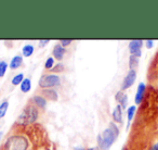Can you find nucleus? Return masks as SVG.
I'll use <instances>...</instances> for the list:
<instances>
[{
	"mask_svg": "<svg viewBox=\"0 0 158 150\" xmlns=\"http://www.w3.org/2000/svg\"><path fill=\"white\" fill-rule=\"evenodd\" d=\"M118 135H119V128L116 126V124L110 122V126L106 130H104L103 134L98 136L99 147L102 150H108L112 147L113 143H115Z\"/></svg>",
	"mask_w": 158,
	"mask_h": 150,
	"instance_id": "nucleus-1",
	"label": "nucleus"
},
{
	"mask_svg": "<svg viewBox=\"0 0 158 150\" xmlns=\"http://www.w3.org/2000/svg\"><path fill=\"white\" fill-rule=\"evenodd\" d=\"M28 140L22 135H13L9 137L3 146V150H27Z\"/></svg>",
	"mask_w": 158,
	"mask_h": 150,
	"instance_id": "nucleus-2",
	"label": "nucleus"
},
{
	"mask_svg": "<svg viewBox=\"0 0 158 150\" xmlns=\"http://www.w3.org/2000/svg\"><path fill=\"white\" fill-rule=\"evenodd\" d=\"M37 117H38L37 109H36L34 106L28 104V106L24 109V111H23L22 114L20 115V117H19V122H20V123H23V124L34 123V122H36Z\"/></svg>",
	"mask_w": 158,
	"mask_h": 150,
	"instance_id": "nucleus-3",
	"label": "nucleus"
},
{
	"mask_svg": "<svg viewBox=\"0 0 158 150\" xmlns=\"http://www.w3.org/2000/svg\"><path fill=\"white\" fill-rule=\"evenodd\" d=\"M39 86L41 88H51V87L59 86L61 84L60 77L56 74H47L41 76V78L39 80Z\"/></svg>",
	"mask_w": 158,
	"mask_h": 150,
	"instance_id": "nucleus-4",
	"label": "nucleus"
},
{
	"mask_svg": "<svg viewBox=\"0 0 158 150\" xmlns=\"http://www.w3.org/2000/svg\"><path fill=\"white\" fill-rule=\"evenodd\" d=\"M144 42L141 39H133L129 42V51L131 55L140 58L142 55V47Z\"/></svg>",
	"mask_w": 158,
	"mask_h": 150,
	"instance_id": "nucleus-5",
	"label": "nucleus"
},
{
	"mask_svg": "<svg viewBox=\"0 0 158 150\" xmlns=\"http://www.w3.org/2000/svg\"><path fill=\"white\" fill-rule=\"evenodd\" d=\"M136 80V71L135 70H130L128 74L126 75V77L123 78V84H121V90H126L129 87H131L134 84Z\"/></svg>",
	"mask_w": 158,
	"mask_h": 150,
	"instance_id": "nucleus-6",
	"label": "nucleus"
},
{
	"mask_svg": "<svg viewBox=\"0 0 158 150\" xmlns=\"http://www.w3.org/2000/svg\"><path fill=\"white\" fill-rule=\"evenodd\" d=\"M145 89H146V86H145L144 83H140L139 86H138V89H136L135 98H134V102H135V104H142L143 97H144V94H145Z\"/></svg>",
	"mask_w": 158,
	"mask_h": 150,
	"instance_id": "nucleus-7",
	"label": "nucleus"
},
{
	"mask_svg": "<svg viewBox=\"0 0 158 150\" xmlns=\"http://www.w3.org/2000/svg\"><path fill=\"white\" fill-rule=\"evenodd\" d=\"M42 96L44 98H47L49 100H52V101H56L57 98H59V95H57L56 90L53 88H47L42 90Z\"/></svg>",
	"mask_w": 158,
	"mask_h": 150,
	"instance_id": "nucleus-8",
	"label": "nucleus"
},
{
	"mask_svg": "<svg viewBox=\"0 0 158 150\" xmlns=\"http://www.w3.org/2000/svg\"><path fill=\"white\" fill-rule=\"evenodd\" d=\"M66 52V50H65V48L64 47H62L61 45H55L54 46V48H53V51H52V53H53V57L55 58L56 60H59V61H61L62 59L64 58V53Z\"/></svg>",
	"mask_w": 158,
	"mask_h": 150,
	"instance_id": "nucleus-9",
	"label": "nucleus"
},
{
	"mask_svg": "<svg viewBox=\"0 0 158 150\" xmlns=\"http://www.w3.org/2000/svg\"><path fill=\"white\" fill-rule=\"evenodd\" d=\"M113 120L116 123H123V108L120 104H117L113 111Z\"/></svg>",
	"mask_w": 158,
	"mask_h": 150,
	"instance_id": "nucleus-10",
	"label": "nucleus"
},
{
	"mask_svg": "<svg viewBox=\"0 0 158 150\" xmlns=\"http://www.w3.org/2000/svg\"><path fill=\"white\" fill-rule=\"evenodd\" d=\"M22 63H23V57L20 55H15V57L12 58V60L10 61L9 66L11 70H16V68H19L21 65H22Z\"/></svg>",
	"mask_w": 158,
	"mask_h": 150,
	"instance_id": "nucleus-11",
	"label": "nucleus"
},
{
	"mask_svg": "<svg viewBox=\"0 0 158 150\" xmlns=\"http://www.w3.org/2000/svg\"><path fill=\"white\" fill-rule=\"evenodd\" d=\"M33 101H34V104L37 107H39V108H44V107L47 106V99L42 97V96H39V95L34 96Z\"/></svg>",
	"mask_w": 158,
	"mask_h": 150,
	"instance_id": "nucleus-12",
	"label": "nucleus"
},
{
	"mask_svg": "<svg viewBox=\"0 0 158 150\" xmlns=\"http://www.w3.org/2000/svg\"><path fill=\"white\" fill-rule=\"evenodd\" d=\"M34 50H35V49H34L33 45L27 44V45H25V46L22 48V53H23V55H24V57L28 58V57H31V55L34 53Z\"/></svg>",
	"mask_w": 158,
	"mask_h": 150,
	"instance_id": "nucleus-13",
	"label": "nucleus"
},
{
	"mask_svg": "<svg viewBox=\"0 0 158 150\" xmlns=\"http://www.w3.org/2000/svg\"><path fill=\"white\" fill-rule=\"evenodd\" d=\"M21 86V90L23 93H28L29 90L31 89V82L29 78H24L22 82V84L20 85Z\"/></svg>",
	"mask_w": 158,
	"mask_h": 150,
	"instance_id": "nucleus-14",
	"label": "nucleus"
},
{
	"mask_svg": "<svg viewBox=\"0 0 158 150\" xmlns=\"http://www.w3.org/2000/svg\"><path fill=\"white\" fill-rule=\"evenodd\" d=\"M135 110H136V107L135 106H131L127 109V117H128V125H127V128H129V125H130V122L132 121L134 117V113H135Z\"/></svg>",
	"mask_w": 158,
	"mask_h": 150,
	"instance_id": "nucleus-15",
	"label": "nucleus"
},
{
	"mask_svg": "<svg viewBox=\"0 0 158 150\" xmlns=\"http://www.w3.org/2000/svg\"><path fill=\"white\" fill-rule=\"evenodd\" d=\"M8 108H9V102H8L7 100H5V101H2L0 104V119H2L6 115V113H7V111H8Z\"/></svg>",
	"mask_w": 158,
	"mask_h": 150,
	"instance_id": "nucleus-16",
	"label": "nucleus"
},
{
	"mask_svg": "<svg viewBox=\"0 0 158 150\" xmlns=\"http://www.w3.org/2000/svg\"><path fill=\"white\" fill-rule=\"evenodd\" d=\"M23 80H24V75H23V73H20V74H16L15 76L12 78L11 83H12V85H14V86H18V85L22 84Z\"/></svg>",
	"mask_w": 158,
	"mask_h": 150,
	"instance_id": "nucleus-17",
	"label": "nucleus"
},
{
	"mask_svg": "<svg viewBox=\"0 0 158 150\" xmlns=\"http://www.w3.org/2000/svg\"><path fill=\"white\" fill-rule=\"evenodd\" d=\"M139 64V58L133 57V55H130L129 58V66H130V70H134L135 66H138Z\"/></svg>",
	"mask_w": 158,
	"mask_h": 150,
	"instance_id": "nucleus-18",
	"label": "nucleus"
},
{
	"mask_svg": "<svg viewBox=\"0 0 158 150\" xmlns=\"http://www.w3.org/2000/svg\"><path fill=\"white\" fill-rule=\"evenodd\" d=\"M53 66H54V58L53 57H49L46 60V63H44V68L46 70H52Z\"/></svg>",
	"mask_w": 158,
	"mask_h": 150,
	"instance_id": "nucleus-19",
	"label": "nucleus"
},
{
	"mask_svg": "<svg viewBox=\"0 0 158 150\" xmlns=\"http://www.w3.org/2000/svg\"><path fill=\"white\" fill-rule=\"evenodd\" d=\"M8 68V63L6 61H0V77H3L6 74V71Z\"/></svg>",
	"mask_w": 158,
	"mask_h": 150,
	"instance_id": "nucleus-20",
	"label": "nucleus"
},
{
	"mask_svg": "<svg viewBox=\"0 0 158 150\" xmlns=\"http://www.w3.org/2000/svg\"><path fill=\"white\" fill-rule=\"evenodd\" d=\"M118 102H119V104L121 106V108L126 109V108H127V106H128V96L125 94V95L123 96V98H121V99L119 100Z\"/></svg>",
	"mask_w": 158,
	"mask_h": 150,
	"instance_id": "nucleus-21",
	"label": "nucleus"
},
{
	"mask_svg": "<svg viewBox=\"0 0 158 150\" xmlns=\"http://www.w3.org/2000/svg\"><path fill=\"white\" fill-rule=\"evenodd\" d=\"M64 70V65L62 63H57L55 66H53V68L51 71L52 72H54V73H56V72H62V71Z\"/></svg>",
	"mask_w": 158,
	"mask_h": 150,
	"instance_id": "nucleus-22",
	"label": "nucleus"
},
{
	"mask_svg": "<svg viewBox=\"0 0 158 150\" xmlns=\"http://www.w3.org/2000/svg\"><path fill=\"white\" fill-rule=\"evenodd\" d=\"M72 42H73L72 39H61L60 40V45H61L62 47H67L72 44Z\"/></svg>",
	"mask_w": 158,
	"mask_h": 150,
	"instance_id": "nucleus-23",
	"label": "nucleus"
},
{
	"mask_svg": "<svg viewBox=\"0 0 158 150\" xmlns=\"http://www.w3.org/2000/svg\"><path fill=\"white\" fill-rule=\"evenodd\" d=\"M145 45H146V48H148V49L153 48V46H154V40H151V39L146 40V42H145Z\"/></svg>",
	"mask_w": 158,
	"mask_h": 150,
	"instance_id": "nucleus-24",
	"label": "nucleus"
},
{
	"mask_svg": "<svg viewBox=\"0 0 158 150\" xmlns=\"http://www.w3.org/2000/svg\"><path fill=\"white\" fill-rule=\"evenodd\" d=\"M125 95V94L123 93V90H120V91H118V93L116 94V96H115V99L117 100V101H119V100L123 98V96Z\"/></svg>",
	"mask_w": 158,
	"mask_h": 150,
	"instance_id": "nucleus-25",
	"label": "nucleus"
},
{
	"mask_svg": "<svg viewBox=\"0 0 158 150\" xmlns=\"http://www.w3.org/2000/svg\"><path fill=\"white\" fill-rule=\"evenodd\" d=\"M49 42H50L49 39H41L39 40V45L40 46H46L47 44H49Z\"/></svg>",
	"mask_w": 158,
	"mask_h": 150,
	"instance_id": "nucleus-26",
	"label": "nucleus"
},
{
	"mask_svg": "<svg viewBox=\"0 0 158 150\" xmlns=\"http://www.w3.org/2000/svg\"><path fill=\"white\" fill-rule=\"evenodd\" d=\"M148 150H158V143H156L155 145L153 146V147H151Z\"/></svg>",
	"mask_w": 158,
	"mask_h": 150,
	"instance_id": "nucleus-27",
	"label": "nucleus"
},
{
	"mask_svg": "<svg viewBox=\"0 0 158 150\" xmlns=\"http://www.w3.org/2000/svg\"><path fill=\"white\" fill-rule=\"evenodd\" d=\"M87 150H99V148H98V147H95V148H89V149H87Z\"/></svg>",
	"mask_w": 158,
	"mask_h": 150,
	"instance_id": "nucleus-28",
	"label": "nucleus"
},
{
	"mask_svg": "<svg viewBox=\"0 0 158 150\" xmlns=\"http://www.w3.org/2000/svg\"><path fill=\"white\" fill-rule=\"evenodd\" d=\"M3 136V132H0V140H1V138H2Z\"/></svg>",
	"mask_w": 158,
	"mask_h": 150,
	"instance_id": "nucleus-29",
	"label": "nucleus"
}]
</instances>
